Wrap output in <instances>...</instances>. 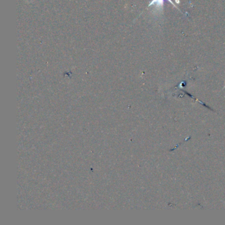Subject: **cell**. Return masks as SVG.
I'll use <instances>...</instances> for the list:
<instances>
[{"label": "cell", "mask_w": 225, "mask_h": 225, "mask_svg": "<svg viewBox=\"0 0 225 225\" xmlns=\"http://www.w3.org/2000/svg\"><path fill=\"white\" fill-rule=\"evenodd\" d=\"M165 1V0H152V1L150 2L149 6L150 7V6H151V5H155L156 7H160L163 5ZM167 1H168L170 4H172L173 5V6H174L176 8L178 9V7H176L174 4V3L171 1V0H167Z\"/></svg>", "instance_id": "1"}]
</instances>
